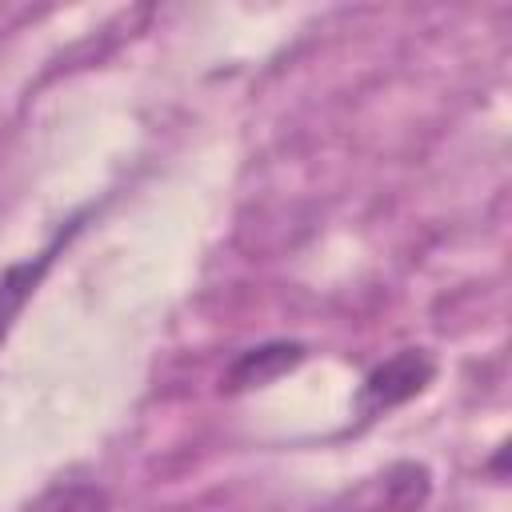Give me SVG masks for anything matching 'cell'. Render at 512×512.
<instances>
[{"label":"cell","instance_id":"1","mask_svg":"<svg viewBox=\"0 0 512 512\" xmlns=\"http://www.w3.org/2000/svg\"><path fill=\"white\" fill-rule=\"evenodd\" d=\"M432 376H436V360H432L424 348H404V352H396L392 360L376 364V368L364 376V384H360V392H356V416L368 424V420H376V416H384V412L408 404L412 396H420V392L432 384Z\"/></svg>","mask_w":512,"mask_h":512},{"label":"cell","instance_id":"2","mask_svg":"<svg viewBox=\"0 0 512 512\" xmlns=\"http://www.w3.org/2000/svg\"><path fill=\"white\" fill-rule=\"evenodd\" d=\"M432 492V476L424 464H392L376 476H368L356 492L344 496V508L336 512H420Z\"/></svg>","mask_w":512,"mask_h":512},{"label":"cell","instance_id":"3","mask_svg":"<svg viewBox=\"0 0 512 512\" xmlns=\"http://www.w3.org/2000/svg\"><path fill=\"white\" fill-rule=\"evenodd\" d=\"M84 216H88V212L68 216L64 228H56V236H52L40 252H32V256H24V260H16V264H8V268L0 272V340L12 332L16 316H20L24 304L36 296V288H40V280L48 276V268L56 264V256H60V252L68 248V240L80 232Z\"/></svg>","mask_w":512,"mask_h":512},{"label":"cell","instance_id":"4","mask_svg":"<svg viewBox=\"0 0 512 512\" xmlns=\"http://www.w3.org/2000/svg\"><path fill=\"white\" fill-rule=\"evenodd\" d=\"M304 356H308V352H304V344H296V340H272V344L248 348V352H240V356L228 364V372H224V388H228V392L264 388V384H272L276 376L292 372Z\"/></svg>","mask_w":512,"mask_h":512},{"label":"cell","instance_id":"5","mask_svg":"<svg viewBox=\"0 0 512 512\" xmlns=\"http://www.w3.org/2000/svg\"><path fill=\"white\" fill-rule=\"evenodd\" d=\"M24 512H108V496L92 480H56Z\"/></svg>","mask_w":512,"mask_h":512}]
</instances>
